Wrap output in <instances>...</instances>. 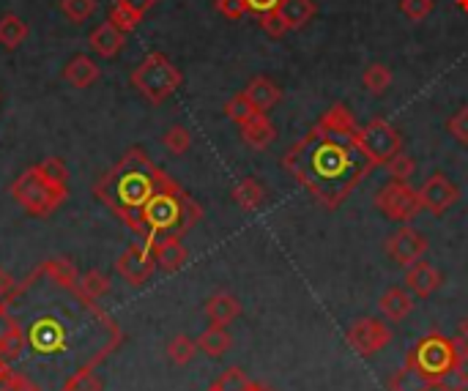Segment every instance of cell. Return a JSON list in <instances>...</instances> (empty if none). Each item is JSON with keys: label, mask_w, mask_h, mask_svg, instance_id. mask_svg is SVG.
<instances>
[{"label": "cell", "mask_w": 468, "mask_h": 391, "mask_svg": "<svg viewBox=\"0 0 468 391\" xmlns=\"http://www.w3.org/2000/svg\"><path fill=\"white\" fill-rule=\"evenodd\" d=\"M274 137H277V129H274V123L269 121L266 112H258L255 118H249L247 123H241V140L249 148H255V151L269 148L274 143Z\"/></svg>", "instance_id": "obj_15"}, {"label": "cell", "mask_w": 468, "mask_h": 391, "mask_svg": "<svg viewBox=\"0 0 468 391\" xmlns=\"http://www.w3.org/2000/svg\"><path fill=\"white\" fill-rule=\"evenodd\" d=\"M455 347H457V359H460V364L468 367V342H465L463 337H455Z\"/></svg>", "instance_id": "obj_48"}, {"label": "cell", "mask_w": 468, "mask_h": 391, "mask_svg": "<svg viewBox=\"0 0 468 391\" xmlns=\"http://www.w3.org/2000/svg\"><path fill=\"white\" fill-rule=\"evenodd\" d=\"M154 4H156V0H113V6H121V9L132 12L138 17H146Z\"/></svg>", "instance_id": "obj_44"}, {"label": "cell", "mask_w": 468, "mask_h": 391, "mask_svg": "<svg viewBox=\"0 0 468 391\" xmlns=\"http://www.w3.org/2000/svg\"><path fill=\"white\" fill-rule=\"evenodd\" d=\"M220 391H252V380H249V375L244 372V370H238V367H230V370H225L222 375H220V380L214 383Z\"/></svg>", "instance_id": "obj_34"}, {"label": "cell", "mask_w": 468, "mask_h": 391, "mask_svg": "<svg viewBox=\"0 0 468 391\" xmlns=\"http://www.w3.org/2000/svg\"><path fill=\"white\" fill-rule=\"evenodd\" d=\"M17 287V282H14V277L9 274V271H4V269H0V298H6L12 290Z\"/></svg>", "instance_id": "obj_47"}, {"label": "cell", "mask_w": 468, "mask_h": 391, "mask_svg": "<svg viewBox=\"0 0 468 391\" xmlns=\"http://www.w3.org/2000/svg\"><path fill=\"white\" fill-rule=\"evenodd\" d=\"M214 9L228 17V20H241L249 9H247V0H217Z\"/></svg>", "instance_id": "obj_41"}, {"label": "cell", "mask_w": 468, "mask_h": 391, "mask_svg": "<svg viewBox=\"0 0 468 391\" xmlns=\"http://www.w3.org/2000/svg\"><path fill=\"white\" fill-rule=\"evenodd\" d=\"M208 391H220V388H217L214 383H211V386H208Z\"/></svg>", "instance_id": "obj_53"}, {"label": "cell", "mask_w": 468, "mask_h": 391, "mask_svg": "<svg viewBox=\"0 0 468 391\" xmlns=\"http://www.w3.org/2000/svg\"><path fill=\"white\" fill-rule=\"evenodd\" d=\"M375 208L392 222L408 225L414 216L422 211L419 189H414L408 181H389L384 189H378L375 195Z\"/></svg>", "instance_id": "obj_8"}, {"label": "cell", "mask_w": 468, "mask_h": 391, "mask_svg": "<svg viewBox=\"0 0 468 391\" xmlns=\"http://www.w3.org/2000/svg\"><path fill=\"white\" fill-rule=\"evenodd\" d=\"M433 9H436L433 0H400V12H403L411 22H422Z\"/></svg>", "instance_id": "obj_38"}, {"label": "cell", "mask_w": 468, "mask_h": 391, "mask_svg": "<svg viewBox=\"0 0 468 391\" xmlns=\"http://www.w3.org/2000/svg\"><path fill=\"white\" fill-rule=\"evenodd\" d=\"M441 274L436 266L424 263V260H419V263H414L405 274V287L416 295V298H430L439 287H441Z\"/></svg>", "instance_id": "obj_13"}, {"label": "cell", "mask_w": 468, "mask_h": 391, "mask_svg": "<svg viewBox=\"0 0 468 391\" xmlns=\"http://www.w3.org/2000/svg\"><path fill=\"white\" fill-rule=\"evenodd\" d=\"M392 69L389 66H384V63H372V66H367L364 69V74H362V82H364V88L372 94V96H380L384 94L389 85H392Z\"/></svg>", "instance_id": "obj_29"}, {"label": "cell", "mask_w": 468, "mask_h": 391, "mask_svg": "<svg viewBox=\"0 0 468 391\" xmlns=\"http://www.w3.org/2000/svg\"><path fill=\"white\" fill-rule=\"evenodd\" d=\"M384 167H387V172L392 176V181H411L414 172H416V162L408 154H403V151L397 156H392Z\"/></svg>", "instance_id": "obj_36"}, {"label": "cell", "mask_w": 468, "mask_h": 391, "mask_svg": "<svg viewBox=\"0 0 468 391\" xmlns=\"http://www.w3.org/2000/svg\"><path fill=\"white\" fill-rule=\"evenodd\" d=\"M258 20H261V28H263V30H266L272 38H280V36H285V33H288V25L282 22V17H280L277 12L261 14Z\"/></svg>", "instance_id": "obj_42"}, {"label": "cell", "mask_w": 468, "mask_h": 391, "mask_svg": "<svg viewBox=\"0 0 468 391\" xmlns=\"http://www.w3.org/2000/svg\"><path fill=\"white\" fill-rule=\"evenodd\" d=\"M41 271H45L53 282L63 285V287H74V285L79 282V271H77V266L71 263L69 257L45 260V263H41Z\"/></svg>", "instance_id": "obj_26"}, {"label": "cell", "mask_w": 468, "mask_h": 391, "mask_svg": "<svg viewBox=\"0 0 468 391\" xmlns=\"http://www.w3.org/2000/svg\"><path fill=\"white\" fill-rule=\"evenodd\" d=\"M439 391H468V367L457 364L436 380Z\"/></svg>", "instance_id": "obj_37"}, {"label": "cell", "mask_w": 468, "mask_h": 391, "mask_svg": "<svg viewBox=\"0 0 468 391\" xmlns=\"http://www.w3.org/2000/svg\"><path fill=\"white\" fill-rule=\"evenodd\" d=\"M12 370H14V367H12V364H6V362H4V359H0V380H4V378H6V375H9V372H12Z\"/></svg>", "instance_id": "obj_50"}, {"label": "cell", "mask_w": 468, "mask_h": 391, "mask_svg": "<svg viewBox=\"0 0 468 391\" xmlns=\"http://www.w3.org/2000/svg\"><path fill=\"white\" fill-rule=\"evenodd\" d=\"M14 372V370H12ZM12 372L4 378V380H0V391H12Z\"/></svg>", "instance_id": "obj_51"}, {"label": "cell", "mask_w": 468, "mask_h": 391, "mask_svg": "<svg viewBox=\"0 0 468 391\" xmlns=\"http://www.w3.org/2000/svg\"><path fill=\"white\" fill-rule=\"evenodd\" d=\"M205 318L211 320V326H230L238 315H241V301L225 290L214 293L203 307Z\"/></svg>", "instance_id": "obj_14"}, {"label": "cell", "mask_w": 468, "mask_h": 391, "mask_svg": "<svg viewBox=\"0 0 468 391\" xmlns=\"http://www.w3.org/2000/svg\"><path fill=\"white\" fill-rule=\"evenodd\" d=\"M99 66L88 58V55H74L66 69H63V79L69 85H74V88H91V85L99 79Z\"/></svg>", "instance_id": "obj_21"}, {"label": "cell", "mask_w": 468, "mask_h": 391, "mask_svg": "<svg viewBox=\"0 0 468 391\" xmlns=\"http://www.w3.org/2000/svg\"><path fill=\"white\" fill-rule=\"evenodd\" d=\"M419 200H422V208H428L436 216H444L449 208L457 205L460 189L444 176V172H433V176L424 181V187L419 189Z\"/></svg>", "instance_id": "obj_12"}, {"label": "cell", "mask_w": 468, "mask_h": 391, "mask_svg": "<svg viewBox=\"0 0 468 391\" xmlns=\"http://www.w3.org/2000/svg\"><path fill=\"white\" fill-rule=\"evenodd\" d=\"M359 143L375 167L387 164L392 156L403 151V137L397 132V126H392L387 118H372L364 126H359Z\"/></svg>", "instance_id": "obj_7"}, {"label": "cell", "mask_w": 468, "mask_h": 391, "mask_svg": "<svg viewBox=\"0 0 468 391\" xmlns=\"http://www.w3.org/2000/svg\"><path fill=\"white\" fill-rule=\"evenodd\" d=\"M12 197L20 208H25L30 216H50L55 208H61L69 197V187H53L41 179L38 167L25 170L22 176L12 184Z\"/></svg>", "instance_id": "obj_5"}, {"label": "cell", "mask_w": 468, "mask_h": 391, "mask_svg": "<svg viewBox=\"0 0 468 391\" xmlns=\"http://www.w3.org/2000/svg\"><path fill=\"white\" fill-rule=\"evenodd\" d=\"M102 388H104V383H102V378L91 367L74 372L66 380V386H63V391H102Z\"/></svg>", "instance_id": "obj_33"}, {"label": "cell", "mask_w": 468, "mask_h": 391, "mask_svg": "<svg viewBox=\"0 0 468 391\" xmlns=\"http://www.w3.org/2000/svg\"><path fill=\"white\" fill-rule=\"evenodd\" d=\"M140 20L143 17H138V14H132V12H126V9H121V6H113V12H110V17H107V22H113L118 30H123V33H132L138 25H140Z\"/></svg>", "instance_id": "obj_40"}, {"label": "cell", "mask_w": 468, "mask_h": 391, "mask_svg": "<svg viewBox=\"0 0 468 391\" xmlns=\"http://www.w3.org/2000/svg\"><path fill=\"white\" fill-rule=\"evenodd\" d=\"M230 197H233V203H236L241 211L252 213V211H258V208L266 203V189L261 187L258 179H244V181H238V184L233 187Z\"/></svg>", "instance_id": "obj_24"}, {"label": "cell", "mask_w": 468, "mask_h": 391, "mask_svg": "<svg viewBox=\"0 0 468 391\" xmlns=\"http://www.w3.org/2000/svg\"><path fill=\"white\" fill-rule=\"evenodd\" d=\"M41 179H45L47 184L53 187H69V167L58 159V156H47L41 164H36Z\"/></svg>", "instance_id": "obj_30"}, {"label": "cell", "mask_w": 468, "mask_h": 391, "mask_svg": "<svg viewBox=\"0 0 468 391\" xmlns=\"http://www.w3.org/2000/svg\"><path fill=\"white\" fill-rule=\"evenodd\" d=\"M181 82H184L181 71L162 53L146 55L143 63L132 71V85L151 104H162L164 99H170L181 88Z\"/></svg>", "instance_id": "obj_4"}, {"label": "cell", "mask_w": 468, "mask_h": 391, "mask_svg": "<svg viewBox=\"0 0 468 391\" xmlns=\"http://www.w3.org/2000/svg\"><path fill=\"white\" fill-rule=\"evenodd\" d=\"M277 6H280V0H247V9L252 12V14H269V12H277Z\"/></svg>", "instance_id": "obj_46"}, {"label": "cell", "mask_w": 468, "mask_h": 391, "mask_svg": "<svg viewBox=\"0 0 468 391\" xmlns=\"http://www.w3.org/2000/svg\"><path fill=\"white\" fill-rule=\"evenodd\" d=\"M28 33H30V28L22 17H17V14L0 17V45H4L6 50H17L28 38Z\"/></svg>", "instance_id": "obj_25"}, {"label": "cell", "mask_w": 468, "mask_h": 391, "mask_svg": "<svg viewBox=\"0 0 468 391\" xmlns=\"http://www.w3.org/2000/svg\"><path fill=\"white\" fill-rule=\"evenodd\" d=\"M315 0H280L277 14L288 25V30H299L315 17Z\"/></svg>", "instance_id": "obj_22"}, {"label": "cell", "mask_w": 468, "mask_h": 391, "mask_svg": "<svg viewBox=\"0 0 468 391\" xmlns=\"http://www.w3.org/2000/svg\"><path fill=\"white\" fill-rule=\"evenodd\" d=\"M405 359L414 362L433 383H436L444 372H449L452 367L460 364L457 347H455V337H447V334H441V331L424 334V337L411 347ZM463 367H465V364H463Z\"/></svg>", "instance_id": "obj_6"}, {"label": "cell", "mask_w": 468, "mask_h": 391, "mask_svg": "<svg viewBox=\"0 0 468 391\" xmlns=\"http://www.w3.org/2000/svg\"><path fill=\"white\" fill-rule=\"evenodd\" d=\"M225 115L230 118V121H236L238 126L241 123H247L249 118H255V115H258V110H255L252 107V102L247 99V94L241 91V94H236L228 104H225Z\"/></svg>", "instance_id": "obj_35"}, {"label": "cell", "mask_w": 468, "mask_h": 391, "mask_svg": "<svg viewBox=\"0 0 468 391\" xmlns=\"http://www.w3.org/2000/svg\"><path fill=\"white\" fill-rule=\"evenodd\" d=\"M14 323H17V315L12 312V304L6 298H0V345H4V339L14 329Z\"/></svg>", "instance_id": "obj_43"}, {"label": "cell", "mask_w": 468, "mask_h": 391, "mask_svg": "<svg viewBox=\"0 0 468 391\" xmlns=\"http://www.w3.org/2000/svg\"><path fill=\"white\" fill-rule=\"evenodd\" d=\"M12 391H45L41 386H36L28 375H22L20 370L12 372Z\"/></svg>", "instance_id": "obj_45"}, {"label": "cell", "mask_w": 468, "mask_h": 391, "mask_svg": "<svg viewBox=\"0 0 468 391\" xmlns=\"http://www.w3.org/2000/svg\"><path fill=\"white\" fill-rule=\"evenodd\" d=\"M22 323V320H20ZM22 331H25V351H33L38 359L45 356H63V362L77 351L74 339H79L82 334L77 329H69V323L58 315V312H41V315H33L30 323L25 326L22 323ZM25 356V354H22ZM22 362V359H20Z\"/></svg>", "instance_id": "obj_3"}, {"label": "cell", "mask_w": 468, "mask_h": 391, "mask_svg": "<svg viewBox=\"0 0 468 391\" xmlns=\"http://www.w3.org/2000/svg\"><path fill=\"white\" fill-rule=\"evenodd\" d=\"M162 146H164L170 154H176V156L187 154V151H189V146H192V135H189V129H187V126H170L167 132L162 135Z\"/></svg>", "instance_id": "obj_32"}, {"label": "cell", "mask_w": 468, "mask_h": 391, "mask_svg": "<svg viewBox=\"0 0 468 391\" xmlns=\"http://www.w3.org/2000/svg\"><path fill=\"white\" fill-rule=\"evenodd\" d=\"M197 356V339L187 337V334H179L167 342V359L173 362L176 367H187L192 359Z\"/></svg>", "instance_id": "obj_28"}, {"label": "cell", "mask_w": 468, "mask_h": 391, "mask_svg": "<svg viewBox=\"0 0 468 391\" xmlns=\"http://www.w3.org/2000/svg\"><path fill=\"white\" fill-rule=\"evenodd\" d=\"M154 249V257H156V266L164 271V274H176L184 269V263L189 260V252L187 246L181 244V238H167V241H159L151 246Z\"/></svg>", "instance_id": "obj_16"}, {"label": "cell", "mask_w": 468, "mask_h": 391, "mask_svg": "<svg viewBox=\"0 0 468 391\" xmlns=\"http://www.w3.org/2000/svg\"><path fill=\"white\" fill-rule=\"evenodd\" d=\"M156 269H159L156 266V257H154V249L148 244H130V246L121 252V257L115 260L118 277L123 282L135 285V287L146 285L154 277Z\"/></svg>", "instance_id": "obj_10"}, {"label": "cell", "mask_w": 468, "mask_h": 391, "mask_svg": "<svg viewBox=\"0 0 468 391\" xmlns=\"http://www.w3.org/2000/svg\"><path fill=\"white\" fill-rule=\"evenodd\" d=\"M88 45H91V50H94L96 55H102V58H115V55L121 53V47L126 45V33L118 30L113 22H102V25L91 33Z\"/></svg>", "instance_id": "obj_19"}, {"label": "cell", "mask_w": 468, "mask_h": 391, "mask_svg": "<svg viewBox=\"0 0 468 391\" xmlns=\"http://www.w3.org/2000/svg\"><path fill=\"white\" fill-rule=\"evenodd\" d=\"M170 181L173 179L159 164H154L143 148H130L94 184V195L126 228L135 230L143 211Z\"/></svg>", "instance_id": "obj_2"}, {"label": "cell", "mask_w": 468, "mask_h": 391, "mask_svg": "<svg viewBox=\"0 0 468 391\" xmlns=\"http://www.w3.org/2000/svg\"><path fill=\"white\" fill-rule=\"evenodd\" d=\"M282 167L318 205L334 211L375 167L359 143V123L346 104H331L310 132L285 151Z\"/></svg>", "instance_id": "obj_1"}, {"label": "cell", "mask_w": 468, "mask_h": 391, "mask_svg": "<svg viewBox=\"0 0 468 391\" xmlns=\"http://www.w3.org/2000/svg\"><path fill=\"white\" fill-rule=\"evenodd\" d=\"M447 129H449V135H452L460 146H468V107H460V110L447 121Z\"/></svg>", "instance_id": "obj_39"}, {"label": "cell", "mask_w": 468, "mask_h": 391, "mask_svg": "<svg viewBox=\"0 0 468 391\" xmlns=\"http://www.w3.org/2000/svg\"><path fill=\"white\" fill-rule=\"evenodd\" d=\"M457 6H460L463 12H468V0H457Z\"/></svg>", "instance_id": "obj_52"}, {"label": "cell", "mask_w": 468, "mask_h": 391, "mask_svg": "<svg viewBox=\"0 0 468 391\" xmlns=\"http://www.w3.org/2000/svg\"><path fill=\"white\" fill-rule=\"evenodd\" d=\"M233 347V337L228 334V326H208L200 337H197V351H203L211 359L225 356Z\"/></svg>", "instance_id": "obj_23"}, {"label": "cell", "mask_w": 468, "mask_h": 391, "mask_svg": "<svg viewBox=\"0 0 468 391\" xmlns=\"http://www.w3.org/2000/svg\"><path fill=\"white\" fill-rule=\"evenodd\" d=\"M244 94H247V99L252 102V107L258 110V112H269L282 99V91L277 88V85L269 77H255L247 85V88H244Z\"/></svg>", "instance_id": "obj_20"}, {"label": "cell", "mask_w": 468, "mask_h": 391, "mask_svg": "<svg viewBox=\"0 0 468 391\" xmlns=\"http://www.w3.org/2000/svg\"><path fill=\"white\" fill-rule=\"evenodd\" d=\"M389 391H433L436 388V383L424 375L414 362H403V367L389 378Z\"/></svg>", "instance_id": "obj_18"}, {"label": "cell", "mask_w": 468, "mask_h": 391, "mask_svg": "<svg viewBox=\"0 0 468 391\" xmlns=\"http://www.w3.org/2000/svg\"><path fill=\"white\" fill-rule=\"evenodd\" d=\"M351 351L362 359H370L375 356L378 351H384V347L395 339V331L384 323V320H375V318H362L356 320L348 334H346Z\"/></svg>", "instance_id": "obj_9"}, {"label": "cell", "mask_w": 468, "mask_h": 391, "mask_svg": "<svg viewBox=\"0 0 468 391\" xmlns=\"http://www.w3.org/2000/svg\"><path fill=\"white\" fill-rule=\"evenodd\" d=\"M96 6H99V0H61L63 17H66L69 22H74V25L85 22L88 17H94Z\"/></svg>", "instance_id": "obj_31"}, {"label": "cell", "mask_w": 468, "mask_h": 391, "mask_svg": "<svg viewBox=\"0 0 468 391\" xmlns=\"http://www.w3.org/2000/svg\"><path fill=\"white\" fill-rule=\"evenodd\" d=\"M424 252H428V238L408 225H403L397 233H392L387 238V254L403 269H411L414 263H419Z\"/></svg>", "instance_id": "obj_11"}, {"label": "cell", "mask_w": 468, "mask_h": 391, "mask_svg": "<svg viewBox=\"0 0 468 391\" xmlns=\"http://www.w3.org/2000/svg\"><path fill=\"white\" fill-rule=\"evenodd\" d=\"M457 337H463V339L468 342V315L460 320V326H457Z\"/></svg>", "instance_id": "obj_49"}, {"label": "cell", "mask_w": 468, "mask_h": 391, "mask_svg": "<svg viewBox=\"0 0 468 391\" xmlns=\"http://www.w3.org/2000/svg\"><path fill=\"white\" fill-rule=\"evenodd\" d=\"M380 315H384L389 323H403L411 312H414V295L403 287H389L378 301Z\"/></svg>", "instance_id": "obj_17"}, {"label": "cell", "mask_w": 468, "mask_h": 391, "mask_svg": "<svg viewBox=\"0 0 468 391\" xmlns=\"http://www.w3.org/2000/svg\"><path fill=\"white\" fill-rule=\"evenodd\" d=\"M77 287L82 290V295H85V298L99 301V298H104V295L110 293L113 282H110V277H107L102 269H91V271H85V274L79 277Z\"/></svg>", "instance_id": "obj_27"}]
</instances>
